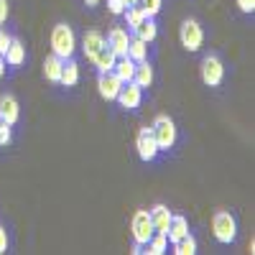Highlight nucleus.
<instances>
[{"instance_id":"5701e85b","label":"nucleus","mask_w":255,"mask_h":255,"mask_svg":"<svg viewBox=\"0 0 255 255\" xmlns=\"http://www.w3.org/2000/svg\"><path fill=\"white\" fill-rule=\"evenodd\" d=\"M61 64H64V59H59L56 54L46 56V61H44V77H46L49 82H59V77H61Z\"/></svg>"},{"instance_id":"a878e982","label":"nucleus","mask_w":255,"mask_h":255,"mask_svg":"<svg viewBox=\"0 0 255 255\" xmlns=\"http://www.w3.org/2000/svg\"><path fill=\"white\" fill-rule=\"evenodd\" d=\"M138 8L143 10L145 18H153L161 10V0H138Z\"/></svg>"},{"instance_id":"a211bd4d","label":"nucleus","mask_w":255,"mask_h":255,"mask_svg":"<svg viewBox=\"0 0 255 255\" xmlns=\"http://www.w3.org/2000/svg\"><path fill=\"white\" fill-rule=\"evenodd\" d=\"M3 56H5V64H10V67H20L23 59H26V46L20 44L18 38H10V46H8V51Z\"/></svg>"},{"instance_id":"72a5a7b5","label":"nucleus","mask_w":255,"mask_h":255,"mask_svg":"<svg viewBox=\"0 0 255 255\" xmlns=\"http://www.w3.org/2000/svg\"><path fill=\"white\" fill-rule=\"evenodd\" d=\"M123 3H125V8H128V5H138V0H123Z\"/></svg>"},{"instance_id":"f704fd0d","label":"nucleus","mask_w":255,"mask_h":255,"mask_svg":"<svg viewBox=\"0 0 255 255\" xmlns=\"http://www.w3.org/2000/svg\"><path fill=\"white\" fill-rule=\"evenodd\" d=\"M84 3H87V5H97V3H100V0H84Z\"/></svg>"},{"instance_id":"6e6552de","label":"nucleus","mask_w":255,"mask_h":255,"mask_svg":"<svg viewBox=\"0 0 255 255\" xmlns=\"http://www.w3.org/2000/svg\"><path fill=\"white\" fill-rule=\"evenodd\" d=\"M140 97H143V87H138V84L130 79V82H123V87H120L115 100L123 105L125 110H135L140 105Z\"/></svg>"},{"instance_id":"0eeeda50","label":"nucleus","mask_w":255,"mask_h":255,"mask_svg":"<svg viewBox=\"0 0 255 255\" xmlns=\"http://www.w3.org/2000/svg\"><path fill=\"white\" fill-rule=\"evenodd\" d=\"M135 148H138V156L148 163V161H153L158 156V145H156V138L151 133V128H143V130L138 133L135 138Z\"/></svg>"},{"instance_id":"412c9836","label":"nucleus","mask_w":255,"mask_h":255,"mask_svg":"<svg viewBox=\"0 0 255 255\" xmlns=\"http://www.w3.org/2000/svg\"><path fill=\"white\" fill-rule=\"evenodd\" d=\"M143 248H145L143 253H151V255H161V253H166V248H168L166 232H153V235L148 238V243H145Z\"/></svg>"},{"instance_id":"ddd939ff","label":"nucleus","mask_w":255,"mask_h":255,"mask_svg":"<svg viewBox=\"0 0 255 255\" xmlns=\"http://www.w3.org/2000/svg\"><path fill=\"white\" fill-rule=\"evenodd\" d=\"M115 51L108 46V44H102L100 49H97V54L92 56V61H95V67L100 69V72H113V67H115Z\"/></svg>"},{"instance_id":"423d86ee","label":"nucleus","mask_w":255,"mask_h":255,"mask_svg":"<svg viewBox=\"0 0 255 255\" xmlns=\"http://www.w3.org/2000/svg\"><path fill=\"white\" fill-rule=\"evenodd\" d=\"M130 230H133V240H135L138 245H145V243H148V238L153 235V222H151V215H148L145 209L135 212V215H133V225H130Z\"/></svg>"},{"instance_id":"7ed1b4c3","label":"nucleus","mask_w":255,"mask_h":255,"mask_svg":"<svg viewBox=\"0 0 255 255\" xmlns=\"http://www.w3.org/2000/svg\"><path fill=\"white\" fill-rule=\"evenodd\" d=\"M212 232H215V238L225 245H230L238 235V225H235V217L230 215V212H217L215 217H212Z\"/></svg>"},{"instance_id":"dca6fc26","label":"nucleus","mask_w":255,"mask_h":255,"mask_svg":"<svg viewBox=\"0 0 255 255\" xmlns=\"http://www.w3.org/2000/svg\"><path fill=\"white\" fill-rule=\"evenodd\" d=\"M102 44H105V36H102L100 31H87V33H84V38H82V51H84V56L92 61V56L97 54V49H100Z\"/></svg>"},{"instance_id":"473e14b6","label":"nucleus","mask_w":255,"mask_h":255,"mask_svg":"<svg viewBox=\"0 0 255 255\" xmlns=\"http://www.w3.org/2000/svg\"><path fill=\"white\" fill-rule=\"evenodd\" d=\"M5 74V56H0V77Z\"/></svg>"},{"instance_id":"7c9ffc66","label":"nucleus","mask_w":255,"mask_h":255,"mask_svg":"<svg viewBox=\"0 0 255 255\" xmlns=\"http://www.w3.org/2000/svg\"><path fill=\"white\" fill-rule=\"evenodd\" d=\"M5 18H8V0H0V26L5 23Z\"/></svg>"},{"instance_id":"4be33fe9","label":"nucleus","mask_w":255,"mask_h":255,"mask_svg":"<svg viewBox=\"0 0 255 255\" xmlns=\"http://www.w3.org/2000/svg\"><path fill=\"white\" fill-rule=\"evenodd\" d=\"M125 56H130L133 61H143V59L148 56V41L133 36V38H130V44H128V54H125Z\"/></svg>"},{"instance_id":"bb28decb","label":"nucleus","mask_w":255,"mask_h":255,"mask_svg":"<svg viewBox=\"0 0 255 255\" xmlns=\"http://www.w3.org/2000/svg\"><path fill=\"white\" fill-rule=\"evenodd\" d=\"M10 140H13V128L0 120V145H8Z\"/></svg>"},{"instance_id":"c756f323","label":"nucleus","mask_w":255,"mask_h":255,"mask_svg":"<svg viewBox=\"0 0 255 255\" xmlns=\"http://www.w3.org/2000/svg\"><path fill=\"white\" fill-rule=\"evenodd\" d=\"M238 8L243 13H253L255 10V0H238Z\"/></svg>"},{"instance_id":"f03ea898","label":"nucleus","mask_w":255,"mask_h":255,"mask_svg":"<svg viewBox=\"0 0 255 255\" xmlns=\"http://www.w3.org/2000/svg\"><path fill=\"white\" fill-rule=\"evenodd\" d=\"M151 133L156 138V145H158V151H168V148H174L176 143V125L171 118H166V115H158L151 125Z\"/></svg>"},{"instance_id":"4468645a","label":"nucleus","mask_w":255,"mask_h":255,"mask_svg":"<svg viewBox=\"0 0 255 255\" xmlns=\"http://www.w3.org/2000/svg\"><path fill=\"white\" fill-rule=\"evenodd\" d=\"M135 64H138V61H133L130 56H118V59H115V67H113V74H115L120 82H130L133 74H135Z\"/></svg>"},{"instance_id":"9b49d317","label":"nucleus","mask_w":255,"mask_h":255,"mask_svg":"<svg viewBox=\"0 0 255 255\" xmlns=\"http://www.w3.org/2000/svg\"><path fill=\"white\" fill-rule=\"evenodd\" d=\"M105 44L115 51V56H125L128 54V44H130V36H128L125 28H113L108 33V41H105Z\"/></svg>"},{"instance_id":"1a4fd4ad","label":"nucleus","mask_w":255,"mask_h":255,"mask_svg":"<svg viewBox=\"0 0 255 255\" xmlns=\"http://www.w3.org/2000/svg\"><path fill=\"white\" fill-rule=\"evenodd\" d=\"M97 87H100V95L105 100H115L120 87H123V82L113 74V72H100V79H97Z\"/></svg>"},{"instance_id":"c85d7f7f","label":"nucleus","mask_w":255,"mask_h":255,"mask_svg":"<svg viewBox=\"0 0 255 255\" xmlns=\"http://www.w3.org/2000/svg\"><path fill=\"white\" fill-rule=\"evenodd\" d=\"M8 46H10V36H8L3 28H0V56L8 51Z\"/></svg>"},{"instance_id":"2eb2a0df","label":"nucleus","mask_w":255,"mask_h":255,"mask_svg":"<svg viewBox=\"0 0 255 255\" xmlns=\"http://www.w3.org/2000/svg\"><path fill=\"white\" fill-rule=\"evenodd\" d=\"M184 235H189V222H186V217L171 215V222H168V230H166L168 243H176V240H181Z\"/></svg>"},{"instance_id":"f3484780","label":"nucleus","mask_w":255,"mask_h":255,"mask_svg":"<svg viewBox=\"0 0 255 255\" xmlns=\"http://www.w3.org/2000/svg\"><path fill=\"white\" fill-rule=\"evenodd\" d=\"M59 82L64 84V87H74V84L79 82V67H77V61H72V56H69V59H64Z\"/></svg>"},{"instance_id":"cd10ccee","label":"nucleus","mask_w":255,"mask_h":255,"mask_svg":"<svg viewBox=\"0 0 255 255\" xmlns=\"http://www.w3.org/2000/svg\"><path fill=\"white\" fill-rule=\"evenodd\" d=\"M108 8H110V13L120 15L125 10V3H123V0H108Z\"/></svg>"},{"instance_id":"6ab92c4d","label":"nucleus","mask_w":255,"mask_h":255,"mask_svg":"<svg viewBox=\"0 0 255 255\" xmlns=\"http://www.w3.org/2000/svg\"><path fill=\"white\" fill-rule=\"evenodd\" d=\"M133 82L138 84V87H151L153 82V67L148 64L145 59L135 64V74H133Z\"/></svg>"},{"instance_id":"393cba45","label":"nucleus","mask_w":255,"mask_h":255,"mask_svg":"<svg viewBox=\"0 0 255 255\" xmlns=\"http://www.w3.org/2000/svg\"><path fill=\"white\" fill-rule=\"evenodd\" d=\"M120 15H125V23L130 26V28H135V26L140 23V20L145 18V15H143V10H140L138 5H128V8H125Z\"/></svg>"},{"instance_id":"9d476101","label":"nucleus","mask_w":255,"mask_h":255,"mask_svg":"<svg viewBox=\"0 0 255 255\" xmlns=\"http://www.w3.org/2000/svg\"><path fill=\"white\" fill-rule=\"evenodd\" d=\"M18 118H20L18 100L13 95H3V97H0V120L13 125V123H18Z\"/></svg>"},{"instance_id":"39448f33","label":"nucleus","mask_w":255,"mask_h":255,"mask_svg":"<svg viewBox=\"0 0 255 255\" xmlns=\"http://www.w3.org/2000/svg\"><path fill=\"white\" fill-rule=\"evenodd\" d=\"M222 77H225L222 61L215 54L204 56V61H202V82L207 84V87H217V84L222 82Z\"/></svg>"},{"instance_id":"2f4dec72","label":"nucleus","mask_w":255,"mask_h":255,"mask_svg":"<svg viewBox=\"0 0 255 255\" xmlns=\"http://www.w3.org/2000/svg\"><path fill=\"white\" fill-rule=\"evenodd\" d=\"M8 250V235H5V227H0V253Z\"/></svg>"},{"instance_id":"f8f14e48","label":"nucleus","mask_w":255,"mask_h":255,"mask_svg":"<svg viewBox=\"0 0 255 255\" xmlns=\"http://www.w3.org/2000/svg\"><path fill=\"white\" fill-rule=\"evenodd\" d=\"M148 215H151V222H153V232H166L168 230L171 212H168L166 204H156L153 209H148Z\"/></svg>"},{"instance_id":"b1692460","label":"nucleus","mask_w":255,"mask_h":255,"mask_svg":"<svg viewBox=\"0 0 255 255\" xmlns=\"http://www.w3.org/2000/svg\"><path fill=\"white\" fill-rule=\"evenodd\" d=\"M174 253L176 255H194L197 253V240L191 238V235H184L181 240L174 243Z\"/></svg>"},{"instance_id":"aec40b11","label":"nucleus","mask_w":255,"mask_h":255,"mask_svg":"<svg viewBox=\"0 0 255 255\" xmlns=\"http://www.w3.org/2000/svg\"><path fill=\"white\" fill-rule=\"evenodd\" d=\"M130 31H133V36L148 41V44H151V41L158 36V28H156V23H153V18H143L140 23H138L135 28H130Z\"/></svg>"},{"instance_id":"20e7f679","label":"nucleus","mask_w":255,"mask_h":255,"mask_svg":"<svg viewBox=\"0 0 255 255\" xmlns=\"http://www.w3.org/2000/svg\"><path fill=\"white\" fill-rule=\"evenodd\" d=\"M179 36H181V46H184L186 51H199L204 33H202V26L197 23V20H184Z\"/></svg>"},{"instance_id":"f257e3e1","label":"nucleus","mask_w":255,"mask_h":255,"mask_svg":"<svg viewBox=\"0 0 255 255\" xmlns=\"http://www.w3.org/2000/svg\"><path fill=\"white\" fill-rule=\"evenodd\" d=\"M74 46H77L74 31H72L67 23L54 26V31H51V51H54L59 59H69V56L74 54Z\"/></svg>"}]
</instances>
